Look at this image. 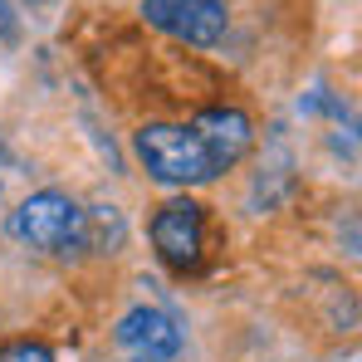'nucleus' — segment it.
Returning <instances> with one entry per match:
<instances>
[{
	"mask_svg": "<svg viewBox=\"0 0 362 362\" xmlns=\"http://www.w3.org/2000/svg\"><path fill=\"white\" fill-rule=\"evenodd\" d=\"M15 30H20V15L10 0H0V40H15Z\"/></svg>",
	"mask_w": 362,
	"mask_h": 362,
	"instance_id": "6e6552de",
	"label": "nucleus"
},
{
	"mask_svg": "<svg viewBox=\"0 0 362 362\" xmlns=\"http://www.w3.org/2000/svg\"><path fill=\"white\" fill-rule=\"evenodd\" d=\"M0 362H54V353L45 343H35V338H15V343L0 348Z\"/></svg>",
	"mask_w": 362,
	"mask_h": 362,
	"instance_id": "0eeeda50",
	"label": "nucleus"
},
{
	"mask_svg": "<svg viewBox=\"0 0 362 362\" xmlns=\"http://www.w3.org/2000/svg\"><path fill=\"white\" fill-rule=\"evenodd\" d=\"M137 157L142 167L167 186H196V181L221 177V167L211 162L206 142L191 132V127H177V122H147L137 132Z\"/></svg>",
	"mask_w": 362,
	"mask_h": 362,
	"instance_id": "f03ea898",
	"label": "nucleus"
},
{
	"mask_svg": "<svg viewBox=\"0 0 362 362\" xmlns=\"http://www.w3.org/2000/svg\"><path fill=\"white\" fill-rule=\"evenodd\" d=\"M10 235L45 255H78L88 250V211L64 191H35L10 211Z\"/></svg>",
	"mask_w": 362,
	"mask_h": 362,
	"instance_id": "f257e3e1",
	"label": "nucleus"
},
{
	"mask_svg": "<svg viewBox=\"0 0 362 362\" xmlns=\"http://www.w3.org/2000/svg\"><path fill=\"white\" fill-rule=\"evenodd\" d=\"M118 348H127L137 362H167L181 353V328L162 308H132L118 323Z\"/></svg>",
	"mask_w": 362,
	"mask_h": 362,
	"instance_id": "39448f33",
	"label": "nucleus"
},
{
	"mask_svg": "<svg viewBox=\"0 0 362 362\" xmlns=\"http://www.w3.org/2000/svg\"><path fill=\"white\" fill-rule=\"evenodd\" d=\"M152 245L172 269H191L201 259V206L186 196L167 201L152 221Z\"/></svg>",
	"mask_w": 362,
	"mask_h": 362,
	"instance_id": "20e7f679",
	"label": "nucleus"
},
{
	"mask_svg": "<svg viewBox=\"0 0 362 362\" xmlns=\"http://www.w3.org/2000/svg\"><path fill=\"white\" fill-rule=\"evenodd\" d=\"M30 5H49V0H30Z\"/></svg>",
	"mask_w": 362,
	"mask_h": 362,
	"instance_id": "9d476101",
	"label": "nucleus"
},
{
	"mask_svg": "<svg viewBox=\"0 0 362 362\" xmlns=\"http://www.w3.org/2000/svg\"><path fill=\"white\" fill-rule=\"evenodd\" d=\"M191 132L206 142V152H211V162L226 172V167H235L245 152H250V137H255V127L245 118L240 108H206L201 118L191 122Z\"/></svg>",
	"mask_w": 362,
	"mask_h": 362,
	"instance_id": "423d86ee",
	"label": "nucleus"
},
{
	"mask_svg": "<svg viewBox=\"0 0 362 362\" xmlns=\"http://www.w3.org/2000/svg\"><path fill=\"white\" fill-rule=\"evenodd\" d=\"M0 172H5V142H0Z\"/></svg>",
	"mask_w": 362,
	"mask_h": 362,
	"instance_id": "1a4fd4ad",
	"label": "nucleus"
},
{
	"mask_svg": "<svg viewBox=\"0 0 362 362\" xmlns=\"http://www.w3.org/2000/svg\"><path fill=\"white\" fill-rule=\"evenodd\" d=\"M132 362H137V358H132Z\"/></svg>",
	"mask_w": 362,
	"mask_h": 362,
	"instance_id": "9b49d317",
	"label": "nucleus"
},
{
	"mask_svg": "<svg viewBox=\"0 0 362 362\" xmlns=\"http://www.w3.org/2000/svg\"><path fill=\"white\" fill-rule=\"evenodd\" d=\"M147 25L186 45H216L226 35V5L221 0H142Z\"/></svg>",
	"mask_w": 362,
	"mask_h": 362,
	"instance_id": "7ed1b4c3",
	"label": "nucleus"
}]
</instances>
